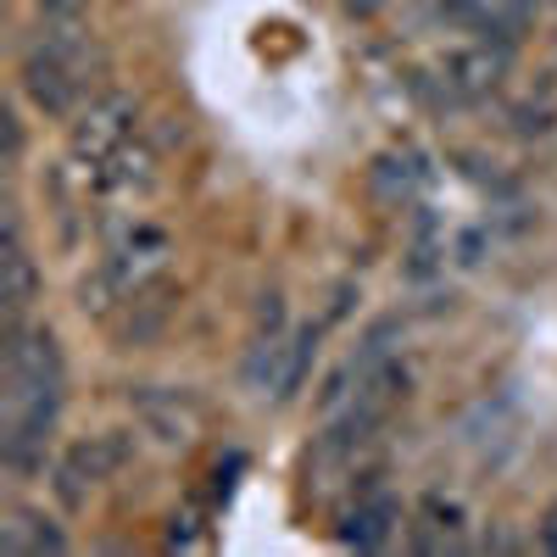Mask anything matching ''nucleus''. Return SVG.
Masks as SVG:
<instances>
[{
	"label": "nucleus",
	"mask_w": 557,
	"mask_h": 557,
	"mask_svg": "<svg viewBox=\"0 0 557 557\" xmlns=\"http://www.w3.org/2000/svg\"><path fill=\"white\" fill-rule=\"evenodd\" d=\"M128 462H134V435L128 430H107L96 441H78L57 462V496H62V507H84L89 491H96L107 474L128 469Z\"/></svg>",
	"instance_id": "f257e3e1"
},
{
	"label": "nucleus",
	"mask_w": 557,
	"mask_h": 557,
	"mask_svg": "<svg viewBox=\"0 0 557 557\" xmlns=\"http://www.w3.org/2000/svg\"><path fill=\"white\" fill-rule=\"evenodd\" d=\"M128 128H134V101L117 96V89H107V96H96L78 112V123H73V157L89 162V168H101L128 139Z\"/></svg>",
	"instance_id": "f03ea898"
},
{
	"label": "nucleus",
	"mask_w": 557,
	"mask_h": 557,
	"mask_svg": "<svg viewBox=\"0 0 557 557\" xmlns=\"http://www.w3.org/2000/svg\"><path fill=\"white\" fill-rule=\"evenodd\" d=\"M128 401H134V412H139V424H146L157 441H168V446L196 441L201 412H196V401L184 396V391H168V385H134Z\"/></svg>",
	"instance_id": "7ed1b4c3"
},
{
	"label": "nucleus",
	"mask_w": 557,
	"mask_h": 557,
	"mask_svg": "<svg viewBox=\"0 0 557 557\" xmlns=\"http://www.w3.org/2000/svg\"><path fill=\"white\" fill-rule=\"evenodd\" d=\"M78 73L62 62V57H51L45 45H34V51L23 57V96L39 107V112H51V117H67L73 112V101H78Z\"/></svg>",
	"instance_id": "20e7f679"
},
{
	"label": "nucleus",
	"mask_w": 557,
	"mask_h": 557,
	"mask_svg": "<svg viewBox=\"0 0 557 557\" xmlns=\"http://www.w3.org/2000/svg\"><path fill=\"white\" fill-rule=\"evenodd\" d=\"M507 51H491V45H469V51H446L441 57V89L451 101H485L502 84Z\"/></svg>",
	"instance_id": "39448f33"
},
{
	"label": "nucleus",
	"mask_w": 557,
	"mask_h": 557,
	"mask_svg": "<svg viewBox=\"0 0 557 557\" xmlns=\"http://www.w3.org/2000/svg\"><path fill=\"white\" fill-rule=\"evenodd\" d=\"M39 290V278H34V262L23 251V235H17V212L7 218V257H0V307H7V330H17L28 301Z\"/></svg>",
	"instance_id": "423d86ee"
},
{
	"label": "nucleus",
	"mask_w": 557,
	"mask_h": 557,
	"mask_svg": "<svg viewBox=\"0 0 557 557\" xmlns=\"http://www.w3.org/2000/svg\"><path fill=\"white\" fill-rule=\"evenodd\" d=\"M96 178H101V190H112V196H146L151 184H157V157L146 151V146H123L96 168Z\"/></svg>",
	"instance_id": "0eeeda50"
},
{
	"label": "nucleus",
	"mask_w": 557,
	"mask_h": 557,
	"mask_svg": "<svg viewBox=\"0 0 557 557\" xmlns=\"http://www.w3.org/2000/svg\"><path fill=\"white\" fill-rule=\"evenodd\" d=\"M396 519H401V507H396L391 496H380V491H368V496L357 502V513L346 519V546H362V552L385 546V541L396 535Z\"/></svg>",
	"instance_id": "6e6552de"
},
{
	"label": "nucleus",
	"mask_w": 557,
	"mask_h": 557,
	"mask_svg": "<svg viewBox=\"0 0 557 557\" xmlns=\"http://www.w3.org/2000/svg\"><path fill=\"white\" fill-rule=\"evenodd\" d=\"M424 178H430V168H424V157H380L374 162V190L385 196V201H412L418 190H424Z\"/></svg>",
	"instance_id": "1a4fd4ad"
},
{
	"label": "nucleus",
	"mask_w": 557,
	"mask_h": 557,
	"mask_svg": "<svg viewBox=\"0 0 557 557\" xmlns=\"http://www.w3.org/2000/svg\"><path fill=\"white\" fill-rule=\"evenodd\" d=\"M0 546L7 552H62V530L51 519H39V513H12L7 530H0Z\"/></svg>",
	"instance_id": "9d476101"
},
{
	"label": "nucleus",
	"mask_w": 557,
	"mask_h": 557,
	"mask_svg": "<svg viewBox=\"0 0 557 557\" xmlns=\"http://www.w3.org/2000/svg\"><path fill=\"white\" fill-rule=\"evenodd\" d=\"M312 357H318V330L307 323V330H296L290 341H285V374H278V401H290L296 391H301V380H307V368H312Z\"/></svg>",
	"instance_id": "9b49d317"
},
{
	"label": "nucleus",
	"mask_w": 557,
	"mask_h": 557,
	"mask_svg": "<svg viewBox=\"0 0 557 557\" xmlns=\"http://www.w3.org/2000/svg\"><path fill=\"white\" fill-rule=\"evenodd\" d=\"M278 330H285V296L268 290V296L257 301V335H278Z\"/></svg>",
	"instance_id": "f8f14e48"
},
{
	"label": "nucleus",
	"mask_w": 557,
	"mask_h": 557,
	"mask_svg": "<svg viewBox=\"0 0 557 557\" xmlns=\"http://www.w3.org/2000/svg\"><path fill=\"white\" fill-rule=\"evenodd\" d=\"M552 117H557V112H552V101H541V107H535V101H524V107L513 112L519 134H546V128H552Z\"/></svg>",
	"instance_id": "ddd939ff"
},
{
	"label": "nucleus",
	"mask_w": 557,
	"mask_h": 557,
	"mask_svg": "<svg viewBox=\"0 0 557 557\" xmlns=\"http://www.w3.org/2000/svg\"><path fill=\"white\" fill-rule=\"evenodd\" d=\"M89 0H39V17L45 23H84Z\"/></svg>",
	"instance_id": "4468645a"
},
{
	"label": "nucleus",
	"mask_w": 557,
	"mask_h": 557,
	"mask_svg": "<svg viewBox=\"0 0 557 557\" xmlns=\"http://www.w3.org/2000/svg\"><path fill=\"white\" fill-rule=\"evenodd\" d=\"M0 128H7V168H17V157H23V123H17V112L0 117Z\"/></svg>",
	"instance_id": "2eb2a0df"
},
{
	"label": "nucleus",
	"mask_w": 557,
	"mask_h": 557,
	"mask_svg": "<svg viewBox=\"0 0 557 557\" xmlns=\"http://www.w3.org/2000/svg\"><path fill=\"white\" fill-rule=\"evenodd\" d=\"M341 7H346L351 17H374V12L385 7V0H341Z\"/></svg>",
	"instance_id": "dca6fc26"
},
{
	"label": "nucleus",
	"mask_w": 557,
	"mask_h": 557,
	"mask_svg": "<svg viewBox=\"0 0 557 557\" xmlns=\"http://www.w3.org/2000/svg\"><path fill=\"white\" fill-rule=\"evenodd\" d=\"M541 546H546V552H557V507H552L546 524H541Z\"/></svg>",
	"instance_id": "f3484780"
}]
</instances>
